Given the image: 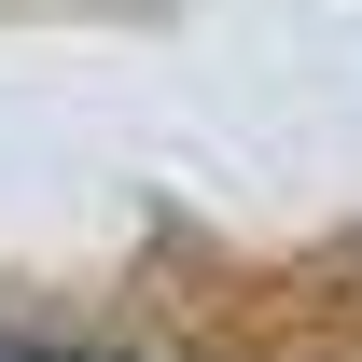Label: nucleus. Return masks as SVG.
Here are the masks:
<instances>
[{
  "mask_svg": "<svg viewBox=\"0 0 362 362\" xmlns=\"http://www.w3.org/2000/svg\"><path fill=\"white\" fill-rule=\"evenodd\" d=\"M0 362H98V349H28V334H0Z\"/></svg>",
  "mask_w": 362,
  "mask_h": 362,
  "instance_id": "nucleus-1",
  "label": "nucleus"
}]
</instances>
